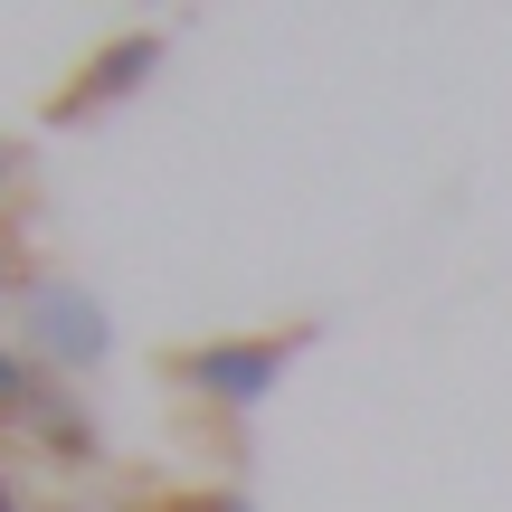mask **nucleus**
Here are the masks:
<instances>
[{"label": "nucleus", "mask_w": 512, "mask_h": 512, "mask_svg": "<svg viewBox=\"0 0 512 512\" xmlns=\"http://www.w3.org/2000/svg\"><path fill=\"white\" fill-rule=\"evenodd\" d=\"M29 389H38V370H29V361H10V351H0V418H10V408H29Z\"/></svg>", "instance_id": "nucleus-5"}, {"label": "nucleus", "mask_w": 512, "mask_h": 512, "mask_svg": "<svg viewBox=\"0 0 512 512\" xmlns=\"http://www.w3.org/2000/svg\"><path fill=\"white\" fill-rule=\"evenodd\" d=\"M294 342H304V332H285V342H209V351H190V361H181V380L209 389V399H266L275 361H285Z\"/></svg>", "instance_id": "nucleus-1"}, {"label": "nucleus", "mask_w": 512, "mask_h": 512, "mask_svg": "<svg viewBox=\"0 0 512 512\" xmlns=\"http://www.w3.org/2000/svg\"><path fill=\"white\" fill-rule=\"evenodd\" d=\"M0 512H19V494H10V484H0Z\"/></svg>", "instance_id": "nucleus-8"}, {"label": "nucleus", "mask_w": 512, "mask_h": 512, "mask_svg": "<svg viewBox=\"0 0 512 512\" xmlns=\"http://www.w3.org/2000/svg\"><path fill=\"white\" fill-rule=\"evenodd\" d=\"M181 512H247L238 494H200V503H181Z\"/></svg>", "instance_id": "nucleus-6"}, {"label": "nucleus", "mask_w": 512, "mask_h": 512, "mask_svg": "<svg viewBox=\"0 0 512 512\" xmlns=\"http://www.w3.org/2000/svg\"><path fill=\"white\" fill-rule=\"evenodd\" d=\"M10 181H19V152H10V143H0V190H10Z\"/></svg>", "instance_id": "nucleus-7"}, {"label": "nucleus", "mask_w": 512, "mask_h": 512, "mask_svg": "<svg viewBox=\"0 0 512 512\" xmlns=\"http://www.w3.org/2000/svg\"><path fill=\"white\" fill-rule=\"evenodd\" d=\"M162 57V38H124V48H105L95 57V76L67 95V114H86V105H105V95H124V86H143V67Z\"/></svg>", "instance_id": "nucleus-2"}, {"label": "nucleus", "mask_w": 512, "mask_h": 512, "mask_svg": "<svg viewBox=\"0 0 512 512\" xmlns=\"http://www.w3.org/2000/svg\"><path fill=\"white\" fill-rule=\"evenodd\" d=\"M29 427H48V437H57V456H67V465H86V456H95V427H86V418H76V408H67V399H57V389H48V380H38V389H29Z\"/></svg>", "instance_id": "nucleus-4"}, {"label": "nucleus", "mask_w": 512, "mask_h": 512, "mask_svg": "<svg viewBox=\"0 0 512 512\" xmlns=\"http://www.w3.org/2000/svg\"><path fill=\"white\" fill-rule=\"evenodd\" d=\"M29 313H38V332H48V351H67V361H86V351H95V323H86L76 294H29Z\"/></svg>", "instance_id": "nucleus-3"}]
</instances>
